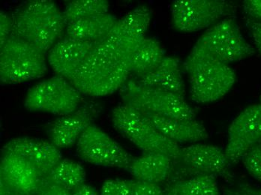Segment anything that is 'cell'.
Segmentation results:
<instances>
[{
  "instance_id": "1",
  "label": "cell",
  "mask_w": 261,
  "mask_h": 195,
  "mask_svg": "<svg viewBox=\"0 0 261 195\" xmlns=\"http://www.w3.org/2000/svg\"><path fill=\"white\" fill-rule=\"evenodd\" d=\"M141 41L107 36L97 42L70 82L81 94L92 97L119 91L132 74L130 56Z\"/></svg>"
},
{
  "instance_id": "2",
  "label": "cell",
  "mask_w": 261,
  "mask_h": 195,
  "mask_svg": "<svg viewBox=\"0 0 261 195\" xmlns=\"http://www.w3.org/2000/svg\"><path fill=\"white\" fill-rule=\"evenodd\" d=\"M12 36L33 44L46 54L58 42L65 25L63 12L51 0H30L12 14Z\"/></svg>"
},
{
  "instance_id": "3",
  "label": "cell",
  "mask_w": 261,
  "mask_h": 195,
  "mask_svg": "<svg viewBox=\"0 0 261 195\" xmlns=\"http://www.w3.org/2000/svg\"><path fill=\"white\" fill-rule=\"evenodd\" d=\"M182 69L189 77V94L197 104L219 101L233 88L237 80L234 70L213 57L189 53Z\"/></svg>"
},
{
  "instance_id": "4",
  "label": "cell",
  "mask_w": 261,
  "mask_h": 195,
  "mask_svg": "<svg viewBox=\"0 0 261 195\" xmlns=\"http://www.w3.org/2000/svg\"><path fill=\"white\" fill-rule=\"evenodd\" d=\"M113 126L144 153H162L176 159L180 153L179 144L161 134L135 107L119 104L111 113Z\"/></svg>"
},
{
  "instance_id": "5",
  "label": "cell",
  "mask_w": 261,
  "mask_h": 195,
  "mask_svg": "<svg viewBox=\"0 0 261 195\" xmlns=\"http://www.w3.org/2000/svg\"><path fill=\"white\" fill-rule=\"evenodd\" d=\"M47 71L45 54L33 44L11 36L0 46V81L4 85L26 83Z\"/></svg>"
},
{
  "instance_id": "6",
  "label": "cell",
  "mask_w": 261,
  "mask_h": 195,
  "mask_svg": "<svg viewBox=\"0 0 261 195\" xmlns=\"http://www.w3.org/2000/svg\"><path fill=\"white\" fill-rule=\"evenodd\" d=\"M190 53L213 57L229 65L252 57L255 50L243 37L235 19L230 17L206 30Z\"/></svg>"
},
{
  "instance_id": "7",
  "label": "cell",
  "mask_w": 261,
  "mask_h": 195,
  "mask_svg": "<svg viewBox=\"0 0 261 195\" xmlns=\"http://www.w3.org/2000/svg\"><path fill=\"white\" fill-rule=\"evenodd\" d=\"M119 95L124 104L179 120H196V112L186 98L159 89L145 87L129 78L119 90Z\"/></svg>"
},
{
  "instance_id": "8",
  "label": "cell",
  "mask_w": 261,
  "mask_h": 195,
  "mask_svg": "<svg viewBox=\"0 0 261 195\" xmlns=\"http://www.w3.org/2000/svg\"><path fill=\"white\" fill-rule=\"evenodd\" d=\"M231 164L225 152L210 144H194L181 148L179 156L173 160L168 185L199 176L230 177Z\"/></svg>"
},
{
  "instance_id": "9",
  "label": "cell",
  "mask_w": 261,
  "mask_h": 195,
  "mask_svg": "<svg viewBox=\"0 0 261 195\" xmlns=\"http://www.w3.org/2000/svg\"><path fill=\"white\" fill-rule=\"evenodd\" d=\"M237 9L234 3L226 0H176L170 7L172 24L181 33L208 30L234 17Z\"/></svg>"
},
{
  "instance_id": "10",
  "label": "cell",
  "mask_w": 261,
  "mask_h": 195,
  "mask_svg": "<svg viewBox=\"0 0 261 195\" xmlns=\"http://www.w3.org/2000/svg\"><path fill=\"white\" fill-rule=\"evenodd\" d=\"M82 94L71 82L56 75L35 84L27 92L24 107L30 112L65 116L81 107Z\"/></svg>"
},
{
  "instance_id": "11",
  "label": "cell",
  "mask_w": 261,
  "mask_h": 195,
  "mask_svg": "<svg viewBox=\"0 0 261 195\" xmlns=\"http://www.w3.org/2000/svg\"><path fill=\"white\" fill-rule=\"evenodd\" d=\"M76 145L80 158L97 166L128 171L134 158L119 143L94 123L83 133Z\"/></svg>"
},
{
  "instance_id": "12",
  "label": "cell",
  "mask_w": 261,
  "mask_h": 195,
  "mask_svg": "<svg viewBox=\"0 0 261 195\" xmlns=\"http://www.w3.org/2000/svg\"><path fill=\"white\" fill-rule=\"evenodd\" d=\"M261 141V104L248 106L234 119L228 130L225 154L231 165L241 161Z\"/></svg>"
},
{
  "instance_id": "13",
  "label": "cell",
  "mask_w": 261,
  "mask_h": 195,
  "mask_svg": "<svg viewBox=\"0 0 261 195\" xmlns=\"http://www.w3.org/2000/svg\"><path fill=\"white\" fill-rule=\"evenodd\" d=\"M97 105L87 103L75 112L54 120L47 130L50 142L60 150L77 144L83 133L99 115L100 109Z\"/></svg>"
},
{
  "instance_id": "14",
  "label": "cell",
  "mask_w": 261,
  "mask_h": 195,
  "mask_svg": "<svg viewBox=\"0 0 261 195\" xmlns=\"http://www.w3.org/2000/svg\"><path fill=\"white\" fill-rule=\"evenodd\" d=\"M43 176L31 163L15 154L2 152L0 180L22 195H33L39 190Z\"/></svg>"
},
{
  "instance_id": "15",
  "label": "cell",
  "mask_w": 261,
  "mask_h": 195,
  "mask_svg": "<svg viewBox=\"0 0 261 195\" xmlns=\"http://www.w3.org/2000/svg\"><path fill=\"white\" fill-rule=\"evenodd\" d=\"M2 152L19 155L31 163L44 177L62 159L61 151L50 141L17 137L9 141L3 146Z\"/></svg>"
},
{
  "instance_id": "16",
  "label": "cell",
  "mask_w": 261,
  "mask_h": 195,
  "mask_svg": "<svg viewBox=\"0 0 261 195\" xmlns=\"http://www.w3.org/2000/svg\"><path fill=\"white\" fill-rule=\"evenodd\" d=\"M97 42L60 39L48 52V63L53 71L71 81Z\"/></svg>"
},
{
  "instance_id": "17",
  "label": "cell",
  "mask_w": 261,
  "mask_h": 195,
  "mask_svg": "<svg viewBox=\"0 0 261 195\" xmlns=\"http://www.w3.org/2000/svg\"><path fill=\"white\" fill-rule=\"evenodd\" d=\"M138 110L161 134L176 144H197L209 138L206 127L198 120H176Z\"/></svg>"
},
{
  "instance_id": "18",
  "label": "cell",
  "mask_w": 261,
  "mask_h": 195,
  "mask_svg": "<svg viewBox=\"0 0 261 195\" xmlns=\"http://www.w3.org/2000/svg\"><path fill=\"white\" fill-rule=\"evenodd\" d=\"M182 69L179 58L166 56L156 69L139 78H133L145 87L169 92L185 98L186 86L183 80Z\"/></svg>"
},
{
  "instance_id": "19",
  "label": "cell",
  "mask_w": 261,
  "mask_h": 195,
  "mask_svg": "<svg viewBox=\"0 0 261 195\" xmlns=\"http://www.w3.org/2000/svg\"><path fill=\"white\" fill-rule=\"evenodd\" d=\"M173 164V158L162 153H144L134 158L128 172L138 181L159 184L167 181Z\"/></svg>"
},
{
  "instance_id": "20",
  "label": "cell",
  "mask_w": 261,
  "mask_h": 195,
  "mask_svg": "<svg viewBox=\"0 0 261 195\" xmlns=\"http://www.w3.org/2000/svg\"><path fill=\"white\" fill-rule=\"evenodd\" d=\"M118 19L114 14H97L68 25L65 37L83 42H99L111 33Z\"/></svg>"
},
{
  "instance_id": "21",
  "label": "cell",
  "mask_w": 261,
  "mask_h": 195,
  "mask_svg": "<svg viewBox=\"0 0 261 195\" xmlns=\"http://www.w3.org/2000/svg\"><path fill=\"white\" fill-rule=\"evenodd\" d=\"M165 57V50L156 39L145 37L130 56L134 78H139L156 69Z\"/></svg>"
},
{
  "instance_id": "22",
  "label": "cell",
  "mask_w": 261,
  "mask_h": 195,
  "mask_svg": "<svg viewBox=\"0 0 261 195\" xmlns=\"http://www.w3.org/2000/svg\"><path fill=\"white\" fill-rule=\"evenodd\" d=\"M151 20V9L144 5L138 6L119 19L108 36L128 40H143L146 37L145 35L149 27Z\"/></svg>"
},
{
  "instance_id": "23",
  "label": "cell",
  "mask_w": 261,
  "mask_h": 195,
  "mask_svg": "<svg viewBox=\"0 0 261 195\" xmlns=\"http://www.w3.org/2000/svg\"><path fill=\"white\" fill-rule=\"evenodd\" d=\"M86 177L85 170L81 164L72 160L63 158L43 177L42 180L55 184L72 193L85 184Z\"/></svg>"
},
{
  "instance_id": "24",
  "label": "cell",
  "mask_w": 261,
  "mask_h": 195,
  "mask_svg": "<svg viewBox=\"0 0 261 195\" xmlns=\"http://www.w3.org/2000/svg\"><path fill=\"white\" fill-rule=\"evenodd\" d=\"M110 4L107 0H73L68 2L63 12L66 26L81 19L97 14L108 13Z\"/></svg>"
},
{
  "instance_id": "25",
  "label": "cell",
  "mask_w": 261,
  "mask_h": 195,
  "mask_svg": "<svg viewBox=\"0 0 261 195\" xmlns=\"http://www.w3.org/2000/svg\"><path fill=\"white\" fill-rule=\"evenodd\" d=\"M171 185L178 195H219L216 176H199Z\"/></svg>"
},
{
  "instance_id": "26",
  "label": "cell",
  "mask_w": 261,
  "mask_h": 195,
  "mask_svg": "<svg viewBox=\"0 0 261 195\" xmlns=\"http://www.w3.org/2000/svg\"><path fill=\"white\" fill-rule=\"evenodd\" d=\"M241 161L248 174L261 182V141L249 149Z\"/></svg>"
},
{
  "instance_id": "27",
  "label": "cell",
  "mask_w": 261,
  "mask_h": 195,
  "mask_svg": "<svg viewBox=\"0 0 261 195\" xmlns=\"http://www.w3.org/2000/svg\"><path fill=\"white\" fill-rule=\"evenodd\" d=\"M134 180L112 179L105 180L100 195H133Z\"/></svg>"
},
{
  "instance_id": "28",
  "label": "cell",
  "mask_w": 261,
  "mask_h": 195,
  "mask_svg": "<svg viewBox=\"0 0 261 195\" xmlns=\"http://www.w3.org/2000/svg\"><path fill=\"white\" fill-rule=\"evenodd\" d=\"M133 195H165L159 185L135 180Z\"/></svg>"
},
{
  "instance_id": "29",
  "label": "cell",
  "mask_w": 261,
  "mask_h": 195,
  "mask_svg": "<svg viewBox=\"0 0 261 195\" xmlns=\"http://www.w3.org/2000/svg\"><path fill=\"white\" fill-rule=\"evenodd\" d=\"M13 30L12 16L2 10L0 12V46L3 45L12 36Z\"/></svg>"
},
{
  "instance_id": "30",
  "label": "cell",
  "mask_w": 261,
  "mask_h": 195,
  "mask_svg": "<svg viewBox=\"0 0 261 195\" xmlns=\"http://www.w3.org/2000/svg\"><path fill=\"white\" fill-rule=\"evenodd\" d=\"M243 8L247 15L261 23V0H246L243 3Z\"/></svg>"
},
{
  "instance_id": "31",
  "label": "cell",
  "mask_w": 261,
  "mask_h": 195,
  "mask_svg": "<svg viewBox=\"0 0 261 195\" xmlns=\"http://www.w3.org/2000/svg\"><path fill=\"white\" fill-rule=\"evenodd\" d=\"M33 195H72L65 188L49 182H41V186Z\"/></svg>"
},
{
  "instance_id": "32",
  "label": "cell",
  "mask_w": 261,
  "mask_h": 195,
  "mask_svg": "<svg viewBox=\"0 0 261 195\" xmlns=\"http://www.w3.org/2000/svg\"><path fill=\"white\" fill-rule=\"evenodd\" d=\"M247 25L257 50L261 54V23L254 20H248Z\"/></svg>"
},
{
  "instance_id": "33",
  "label": "cell",
  "mask_w": 261,
  "mask_h": 195,
  "mask_svg": "<svg viewBox=\"0 0 261 195\" xmlns=\"http://www.w3.org/2000/svg\"><path fill=\"white\" fill-rule=\"evenodd\" d=\"M224 195H257L256 189L247 184H241L234 188H227Z\"/></svg>"
},
{
  "instance_id": "34",
  "label": "cell",
  "mask_w": 261,
  "mask_h": 195,
  "mask_svg": "<svg viewBox=\"0 0 261 195\" xmlns=\"http://www.w3.org/2000/svg\"><path fill=\"white\" fill-rule=\"evenodd\" d=\"M72 195H100L95 188L88 185L84 184L82 186L76 189L74 192L71 193Z\"/></svg>"
},
{
  "instance_id": "35",
  "label": "cell",
  "mask_w": 261,
  "mask_h": 195,
  "mask_svg": "<svg viewBox=\"0 0 261 195\" xmlns=\"http://www.w3.org/2000/svg\"><path fill=\"white\" fill-rule=\"evenodd\" d=\"M0 195H22L16 192L12 188H9L4 182L0 180Z\"/></svg>"
},
{
  "instance_id": "36",
  "label": "cell",
  "mask_w": 261,
  "mask_h": 195,
  "mask_svg": "<svg viewBox=\"0 0 261 195\" xmlns=\"http://www.w3.org/2000/svg\"><path fill=\"white\" fill-rule=\"evenodd\" d=\"M165 195H178L176 193V189L172 185H168L166 191H165Z\"/></svg>"
},
{
  "instance_id": "37",
  "label": "cell",
  "mask_w": 261,
  "mask_h": 195,
  "mask_svg": "<svg viewBox=\"0 0 261 195\" xmlns=\"http://www.w3.org/2000/svg\"><path fill=\"white\" fill-rule=\"evenodd\" d=\"M256 193H257V195H261V189H256Z\"/></svg>"
},
{
  "instance_id": "38",
  "label": "cell",
  "mask_w": 261,
  "mask_h": 195,
  "mask_svg": "<svg viewBox=\"0 0 261 195\" xmlns=\"http://www.w3.org/2000/svg\"><path fill=\"white\" fill-rule=\"evenodd\" d=\"M260 104H261V96H260Z\"/></svg>"
}]
</instances>
